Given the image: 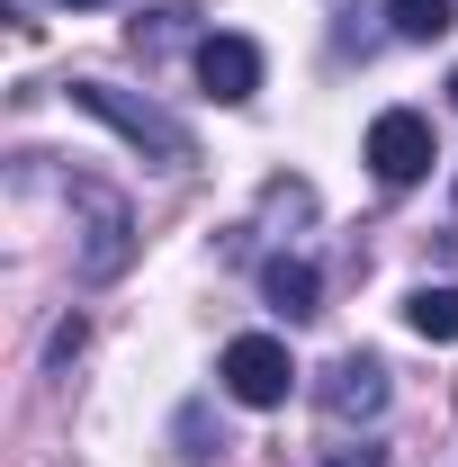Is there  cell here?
<instances>
[{
  "mask_svg": "<svg viewBox=\"0 0 458 467\" xmlns=\"http://www.w3.org/2000/svg\"><path fill=\"white\" fill-rule=\"evenodd\" d=\"M72 109H90L99 126H117V135H126L135 153H153L162 171H189V162H198V135H189L172 109H153V99L117 90V81H72Z\"/></svg>",
  "mask_w": 458,
  "mask_h": 467,
  "instance_id": "cell-1",
  "label": "cell"
},
{
  "mask_svg": "<svg viewBox=\"0 0 458 467\" xmlns=\"http://www.w3.org/2000/svg\"><path fill=\"white\" fill-rule=\"evenodd\" d=\"M72 207H81V279H117L135 261V225H126V198L99 180H72Z\"/></svg>",
  "mask_w": 458,
  "mask_h": 467,
  "instance_id": "cell-2",
  "label": "cell"
},
{
  "mask_svg": "<svg viewBox=\"0 0 458 467\" xmlns=\"http://www.w3.org/2000/svg\"><path fill=\"white\" fill-rule=\"evenodd\" d=\"M287 387H297V368H287V342H270V333H243V342H225V396L252 413L287 405Z\"/></svg>",
  "mask_w": 458,
  "mask_h": 467,
  "instance_id": "cell-3",
  "label": "cell"
},
{
  "mask_svg": "<svg viewBox=\"0 0 458 467\" xmlns=\"http://www.w3.org/2000/svg\"><path fill=\"white\" fill-rule=\"evenodd\" d=\"M387 359H369V350H350V359H333L324 378H315V405L333 413V422H378L387 413Z\"/></svg>",
  "mask_w": 458,
  "mask_h": 467,
  "instance_id": "cell-4",
  "label": "cell"
},
{
  "mask_svg": "<svg viewBox=\"0 0 458 467\" xmlns=\"http://www.w3.org/2000/svg\"><path fill=\"white\" fill-rule=\"evenodd\" d=\"M369 171L387 180V189H413V180L432 171V117L387 109L378 126H369Z\"/></svg>",
  "mask_w": 458,
  "mask_h": 467,
  "instance_id": "cell-5",
  "label": "cell"
},
{
  "mask_svg": "<svg viewBox=\"0 0 458 467\" xmlns=\"http://www.w3.org/2000/svg\"><path fill=\"white\" fill-rule=\"evenodd\" d=\"M198 81H207V99L243 109V99L261 90V46H252V36H207V46H198Z\"/></svg>",
  "mask_w": 458,
  "mask_h": 467,
  "instance_id": "cell-6",
  "label": "cell"
},
{
  "mask_svg": "<svg viewBox=\"0 0 458 467\" xmlns=\"http://www.w3.org/2000/svg\"><path fill=\"white\" fill-rule=\"evenodd\" d=\"M261 288H270V306H279L287 324H306V315H315V296H324V279H315V261H270V270H261Z\"/></svg>",
  "mask_w": 458,
  "mask_h": 467,
  "instance_id": "cell-7",
  "label": "cell"
},
{
  "mask_svg": "<svg viewBox=\"0 0 458 467\" xmlns=\"http://www.w3.org/2000/svg\"><path fill=\"white\" fill-rule=\"evenodd\" d=\"M404 324L422 342H458V288H413L404 296Z\"/></svg>",
  "mask_w": 458,
  "mask_h": 467,
  "instance_id": "cell-8",
  "label": "cell"
},
{
  "mask_svg": "<svg viewBox=\"0 0 458 467\" xmlns=\"http://www.w3.org/2000/svg\"><path fill=\"white\" fill-rule=\"evenodd\" d=\"M387 18H396V36L432 46V36H450V27H458V0H387Z\"/></svg>",
  "mask_w": 458,
  "mask_h": 467,
  "instance_id": "cell-9",
  "label": "cell"
},
{
  "mask_svg": "<svg viewBox=\"0 0 458 467\" xmlns=\"http://www.w3.org/2000/svg\"><path fill=\"white\" fill-rule=\"evenodd\" d=\"M189 18H198V9H153V18H135V55H172L180 36H189Z\"/></svg>",
  "mask_w": 458,
  "mask_h": 467,
  "instance_id": "cell-10",
  "label": "cell"
},
{
  "mask_svg": "<svg viewBox=\"0 0 458 467\" xmlns=\"http://www.w3.org/2000/svg\"><path fill=\"white\" fill-rule=\"evenodd\" d=\"M324 467H387L378 441H342V450H324Z\"/></svg>",
  "mask_w": 458,
  "mask_h": 467,
  "instance_id": "cell-11",
  "label": "cell"
},
{
  "mask_svg": "<svg viewBox=\"0 0 458 467\" xmlns=\"http://www.w3.org/2000/svg\"><path fill=\"white\" fill-rule=\"evenodd\" d=\"M63 9H99V0H63Z\"/></svg>",
  "mask_w": 458,
  "mask_h": 467,
  "instance_id": "cell-12",
  "label": "cell"
},
{
  "mask_svg": "<svg viewBox=\"0 0 458 467\" xmlns=\"http://www.w3.org/2000/svg\"><path fill=\"white\" fill-rule=\"evenodd\" d=\"M450 99H458V72H450Z\"/></svg>",
  "mask_w": 458,
  "mask_h": 467,
  "instance_id": "cell-13",
  "label": "cell"
}]
</instances>
